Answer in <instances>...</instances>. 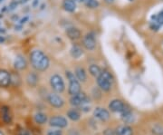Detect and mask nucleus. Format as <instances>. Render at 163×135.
<instances>
[{"instance_id": "7ed1b4c3", "label": "nucleus", "mask_w": 163, "mask_h": 135, "mask_svg": "<svg viewBox=\"0 0 163 135\" xmlns=\"http://www.w3.org/2000/svg\"><path fill=\"white\" fill-rule=\"evenodd\" d=\"M66 77L69 80V93L73 96L77 93H81V85L80 82L75 78V76L73 73H71L70 71H66Z\"/></svg>"}, {"instance_id": "ddd939ff", "label": "nucleus", "mask_w": 163, "mask_h": 135, "mask_svg": "<svg viewBox=\"0 0 163 135\" xmlns=\"http://www.w3.org/2000/svg\"><path fill=\"white\" fill-rule=\"evenodd\" d=\"M14 65H15V67L16 69H18V70H24V69L27 68V60H25V58L23 55H18L16 57Z\"/></svg>"}, {"instance_id": "cd10ccee", "label": "nucleus", "mask_w": 163, "mask_h": 135, "mask_svg": "<svg viewBox=\"0 0 163 135\" xmlns=\"http://www.w3.org/2000/svg\"><path fill=\"white\" fill-rule=\"evenodd\" d=\"M106 1V3H108V4H110V3H113L114 0H105Z\"/></svg>"}, {"instance_id": "20e7f679", "label": "nucleus", "mask_w": 163, "mask_h": 135, "mask_svg": "<svg viewBox=\"0 0 163 135\" xmlns=\"http://www.w3.org/2000/svg\"><path fill=\"white\" fill-rule=\"evenodd\" d=\"M50 85L53 90L56 93H63L64 91V82L63 78L58 74H55L50 78Z\"/></svg>"}, {"instance_id": "9b49d317", "label": "nucleus", "mask_w": 163, "mask_h": 135, "mask_svg": "<svg viewBox=\"0 0 163 135\" xmlns=\"http://www.w3.org/2000/svg\"><path fill=\"white\" fill-rule=\"evenodd\" d=\"M125 104L121 100H113L110 102L109 104V108L112 112H121L122 110L124 109Z\"/></svg>"}, {"instance_id": "1a4fd4ad", "label": "nucleus", "mask_w": 163, "mask_h": 135, "mask_svg": "<svg viewBox=\"0 0 163 135\" xmlns=\"http://www.w3.org/2000/svg\"><path fill=\"white\" fill-rule=\"evenodd\" d=\"M11 81H12L11 75L8 71L0 69V86L8 87L11 83Z\"/></svg>"}, {"instance_id": "2eb2a0df", "label": "nucleus", "mask_w": 163, "mask_h": 135, "mask_svg": "<svg viewBox=\"0 0 163 135\" xmlns=\"http://www.w3.org/2000/svg\"><path fill=\"white\" fill-rule=\"evenodd\" d=\"M116 133L117 135H133V131L128 125H121L117 128Z\"/></svg>"}, {"instance_id": "bb28decb", "label": "nucleus", "mask_w": 163, "mask_h": 135, "mask_svg": "<svg viewBox=\"0 0 163 135\" xmlns=\"http://www.w3.org/2000/svg\"><path fill=\"white\" fill-rule=\"evenodd\" d=\"M18 135H32V134H31V132L28 130L22 129L20 132H18Z\"/></svg>"}, {"instance_id": "a211bd4d", "label": "nucleus", "mask_w": 163, "mask_h": 135, "mask_svg": "<svg viewBox=\"0 0 163 135\" xmlns=\"http://www.w3.org/2000/svg\"><path fill=\"white\" fill-rule=\"evenodd\" d=\"M75 75H76V78L79 81H81V82H85L86 81L87 76H86V73H85V71H84L83 68L77 67L75 69Z\"/></svg>"}, {"instance_id": "7c9ffc66", "label": "nucleus", "mask_w": 163, "mask_h": 135, "mask_svg": "<svg viewBox=\"0 0 163 135\" xmlns=\"http://www.w3.org/2000/svg\"><path fill=\"white\" fill-rule=\"evenodd\" d=\"M162 48H163V44H162Z\"/></svg>"}, {"instance_id": "0eeeda50", "label": "nucleus", "mask_w": 163, "mask_h": 135, "mask_svg": "<svg viewBox=\"0 0 163 135\" xmlns=\"http://www.w3.org/2000/svg\"><path fill=\"white\" fill-rule=\"evenodd\" d=\"M49 123L52 127L55 128H64L67 126V120L63 116H55L51 118Z\"/></svg>"}, {"instance_id": "aec40b11", "label": "nucleus", "mask_w": 163, "mask_h": 135, "mask_svg": "<svg viewBox=\"0 0 163 135\" xmlns=\"http://www.w3.org/2000/svg\"><path fill=\"white\" fill-rule=\"evenodd\" d=\"M27 81L30 86H35L38 82V76L35 73H30L27 77Z\"/></svg>"}, {"instance_id": "f257e3e1", "label": "nucleus", "mask_w": 163, "mask_h": 135, "mask_svg": "<svg viewBox=\"0 0 163 135\" xmlns=\"http://www.w3.org/2000/svg\"><path fill=\"white\" fill-rule=\"evenodd\" d=\"M30 61L33 67L35 70L40 71H45L49 67V59L41 50H33L30 55Z\"/></svg>"}, {"instance_id": "412c9836", "label": "nucleus", "mask_w": 163, "mask_h": 135, "mask_svg": "<svg viewBox=\"0 0 163 135\" xmlns=\"http://www.w3.org/2000/svg\"><path fill=\"white\" fill-rule=\"evenodd\" d=\"M35 123H38V124H44V123H46L47 116L43 112H38V113L35 114Z\"/></svg>"}, {"instance_id": "b1692460", "label": "nucleus", "mask_w": 163, "mask_h": 135, "mask_svg": "<svg viewBox=\"0 0 163 135\" xmlns=\"http://www.w3.org/2000/svg\"><path fill=\"white\" fill-rule=\"evenodd\" d=\"M151 132H152V133L155 134V135H163V125L155 124V125L152 127Z\"/></svg>"}, {"instance_id": "9d476101", "label": "nucleus", "mask_w": 163, "mask_h": 135, "mask_svg": "<svg viewBox=\"0 0 163 135\" xmlns=\"http://www.w3.org/2000/svg\"><path fill=\"white\" fill-rule=\"evenodd\" d=\"M93 115H94L95 118L99 119L101 121H103L109 120V118H110L109 112L106 110V109L101 108V107H98V108L95 109L94 112H93Z\"/></svg>"}, {"instance_id": "f3484780", "label": "nucleus", "mask_w": 163, "mask_h": 135, "mask_svg": "<svg viewBox=\"0 0 163 135\" xmlns=\"http://www.w3.org/2000/svg\"><path fill=\"white\" fill-rule=\"evenodd\" d=\"M70 53H71V55L74 57V58H79L81 57L83 54V49L79 46H73L70 50Z\"/></svg>"}, {"instance_id": "4468645a", "label": "nucleus", "mask_w": 163, "mask_h": 135, "mask_svg": "<svg viewBox=\"0 0 163 135\" xmlns=\"http://www.w3.org/2000/svg\"><path fill=\"white\" fill-rule=\"evenodd\" d=\"M66 34L72 40H77L81 37V32L75 27H69L66 29Z\"/></svg>"}, {"instance_id": "c85d7f7f", "label": "nucleus", "mask_w": 163, "mask_h": 135, "mask_svg": "<svg viewBox=\"0 0 163 135\" xmlns=\"http://www.w3.org/2000/svg\"><path fill=\"white\" fill-rule=\"evenodd\" d=\"M0 135H4V133H3V132H2L1 131H0Z\"/></svg>"}, {"instance_id": "39448f33", "label": "nucleus", "mask_w": 163, "mask_h": 135, "mask_svg": "<svg viewBox=\"0 0 163 135\" xmlns=\"http://www.w3.org/2000/svg\"><path fill=\"white\" fill-rule=\"evenodd\" d=\"M70 102L73 106L75 107H80L83 104H86V102H90L89 98L87 97V95L84 93H79L75 95H73L70 99Z\"/></svg>"}, {"instance_id": "423d86ee", "label": "nucleus", "mask_w": 163, "mask_h": 135, "mask_svg": "<svg viewBox=\"0 0 163 135\" xmlns=\"http://www.w3.org/2000/svg\"><path fill=\"white\" fill-rule=\"evenodd\" d=\"M83 44L84 47H85L87 50H90V51L94 50L96 47V40H95L94 35L92 33L86 34L83 37Z\"/></svg>"}, {"instance_id": "f8f14e48", "label": "nucleus", "mask_w": 163, "mask_h": 135, "mask_svg": "<svg viewBox=\"0 0 163 135\" xmlns=\"http://www.w3.org/2000/svg\"><path fill=\"white\" fill-rule=\"evenodd\" d=\"M1 117H2V120L4 121V123H5L6 124L11 123L12 114L10 112V109L8 106H3L1 108Z\"/></svg>"}, {"instance_id": "c756f323", "label": "nucleus", "mask_w": 163, "mask_h": 135, "mask_svg": "<svg viewBox=\"0 0 163 135\" xmlns=\"http://www.w3.org/2000/svg\"><path fill=\"white\" fill-rule=\"evenodd\" d=\"M1 1H3V0H0V2H1Z\"/></svg>"}, {"instance_id": "f03ea898", "label": "nucleus", "mask_w": 163, "mask_h": 135, "mask_svg": "<svg viewBox=\"0 0 163 135\" xmlns=\"http://www.w3.org/2000/svg\"><path fill=\"white\" fill-rule=\"evenodd\" d=\"M97 83L104 92H109L113 85V76L107 71H102L101 74L97 77Z\"/></svg>"}, {"instance_id": "a878e982", "label": "nucleus", "mask_w": 163, "mask_h": 135, "mask_svg": "<svg viewBox=\"0 0 163 135\" xmlns=\"http://www.w3.org/2000/svg\"><path fill=\"white\" fill-rule=\"evenodd\" d=\"M104 135H117L116 132H114L113 130H110V129H107L104 131Z\"/></svg>"}, {"instance_id": "dca6fc26", "label": "nucleus", "mask_w": 163, "mask_h": 135, "mask_svg": "<svg viewBox=\"0 0 163 135\" xmlns=\"http://www.w3.org/2000/svg\"><path fill=\"white\" fill-rule=\"evenodd\" d=\"M63 6L66 11L74 12L76 9V3L74 0H63Z\"/></svg>"}, {"instance_id": "5701e85b", "label": "nucleus", "mask_w": 163, "mask_h": 135, "mask_svg": "<svg viewBox=\"0 0 163 135\" xmlns=\"http://www.w3.org/2000/svg\"><path fill=\"white\" fill-rule=\"evenodd\" d=\"M81 2L90 8H97L99 6V2L97 0H81Z\"/></svg>"}, {"instance_id": "6e6552de", "label": "nucleus", "mask_w": 163, "mask_h": 135, "mask_svg": "<svg viewBox=\"0 0 163 135\" xmlns=\"http://www.w3.org/2000/svg\"><path fill=\"white\" fill-rule=\"evenodd\" d=\"M48 102L52 106L55 108H61L64 104L61 96L55 93H50L48 95Z\"/></svg>"}, {"instance_id": "4be33fe9", "label": "nucleus", "mask_w": 163, "mask_h": 135, "mask_svg": "<svg viewBox=\"0 0 163 135\" xmlns=\"http://www.w3.org/2000/svg\"><path fill=\"white\" fill-rule=\"evenodd\" d=\"M89 72H90V74H92L93 76L98 77V76L101 74L102 70H101V68L98 66V65H90V67H89Z\"/></svg>"}, {"instance_id": "393cba45", "label": "nucleus", "mask_w": 163, "mask_h": 135, "mask_svg": "<svg viewBox=\"0 0 163 135\" xmlns=\"http://www.w3.org/2000/svg\"><path fill=\"white\" fill-rule=\"evenodd\" d=\"M46 135H63L62 132L57 131V130H53V131H49Z\"/></svg>"}, {"instance_id": "6ab92c4d", "label": "nucleus", "mask_w": 163, "mask_h": 135, "mask_svg": "<svg viewBox=\"0 0 163 135\" xmlns=\"http://www.w3.org/2000/svg\"><path fill=\"white\" fill-rule=\"evenodd\" d=\"M67 116L70 120L74 121H76L80 119L81 117V114L80 112H78L76 109H71V110H69L67 112Z\"/></svg>"}]
</instances>
